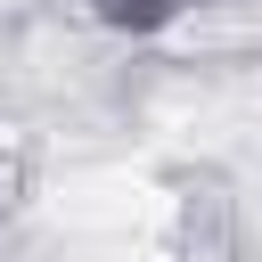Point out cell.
I'll return each instance as SVG.
<instances>
[{
	"label": "cell",
	"instance_id": "1",
	"mask_svg": "<svg viewBox=\"0 0 262 262\" xmlns=\"http://www.w3.org/2000/svg\"><path fill=\"white\" fill-rule=\"evenodd\" d=\"M98 33H115V41H147V33H164L172 16H188V8H205V0H74Z\"/></svg>",
	"mask_w": 262,
	"mask_h": 262
}]
</instances>
